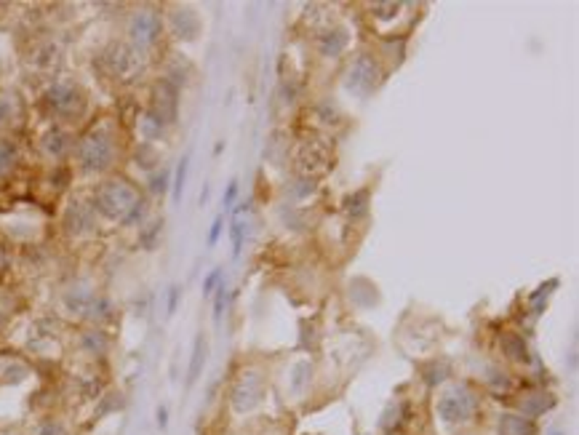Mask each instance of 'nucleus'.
<instances>
[{
  "mask_svg": "<svg viewBox=\"0 0 579 435\" xmlns=\"http://www.w3.org/2000/svg\"><path fill=\"white\" fill-rule=\"evenodd\" d=\"M75 160L83 174H107L118 160V142L109 126H94L75 142Z\"/></svg>",
  "mask_w": 579,
  "mask_h": 435,
  "instance_id": "obj_1",
  "label": "nucleus"
},
{
  "mask_svg": "<svg viewBox=\"0 0 579 435\" xmlns=\"http://www.w3.org/2000/svg\"><path fill=\"white\" fill-rule=\"evenodd\" d=\"M139 201H142V195L131 181L123 179V177H112V179H105L94 190L91 208L99 217L109 219V222H123Z\"/></svg>",
  "mask_w": 579,
  "mask_h": 435,
  "instance_id": "obj_2",
  "label": "nucleus"
},
{
  "mask_svg": "<svg viewBox=\"0 0 579 435\" xmlns=\"http://www.w3.org/2000/svg\"><path fill=\"white\" fill-rule=\"evenodd\" d=\"M481 398L470 385H454L435 403V414L443 424H465L478 414Z\"/></svg>",
  "mask_w": 579,
  "mask_h": 435,
  "instance_id": "obj_3",
  "label": "nucleus"
},
{
  "mask_svg": "<svg viewBox=\"0 0 579 435\" xmlns=\"http://www.w3.org/2000/svg\"><path fill=\"white\" fill-rule=\"evenodd\" d=\"M43 105L59 121H78L85 112V94L75 81H56L46 88Z\"/></svg>",
  "mask_w": 579,
  "mask_h": 435,
  "instance_id": "obj_4",
  "label": "nucleus"
},
{
  "mask_svg": "<svg viewBox=\"0 0 579 435\" xmlns=\"http://www.w3.org/2000/svg\"><path fill=\"white\" fill-rule=\"evenodd\" d=\"M99 64L115 81H133L136 75L142 73V67H145L142 54L131 49L129 43H121V40H112L107 49L99 54Z\"/></svg>",
  "mask_w": 579,
  "mask_h": 435,
  "instance_id": "obj_5",
  "label": "nucleus"
},
{
  "mask_svg": "<svg viewBox=\"0 0 579 435\" xmlns=\"http://www.w3.org/2000/svg\"><path fill=\"white\" fill-rule=\"evenodd\" d=\"M126 35H129V46L136 49L139 54H145L155 46L160 35H163V16L155 8H136L129 16L126 25Z\"/></svg>",
  "mask_w": 579,
  "mask_h": 435,
  "instance_id": "obj_6",
  "label": "nucleus"
},
{
  "mask_svg": "<svg viewBox=\"0 0 579 435\" xmlns=\"http://www.w3.org/2000/svg\"><path fill=\"white\" fill-rule=\"evenodd\" d=\"M382 83V64L371 54H358L345 73V88L352 97H369Z\"/></svg>",
  "mask_w": 579,
  "mask_h": 435,
  "instance_id": "obj_7",
  "label": "nucleus"
},
{
  "mask_svg": "<svg viewBox=\"0 0 579 435\" xmlns=\"http://www.w3.org/2000/svg\"><path fill=\"white\" fill-rule=\"evenodd\" d=\"M265 393V376L259 374V371H253V369H249V371H243L235 379V385L229 390V406H232L235 414H251L256 406H262Z\"/></svg>",
  "mask_w": 579,
  "mask_h": 435,
  "instance_id": "obj_8",
  "label": "nucleus"
},
{
  "mask_svg": "<svg viewBox=\"0 0 579 435\" xmlns=\"http://www.w3.org/2000/svg\"><path fill=\"white\" fill-rule=\"evenodd\" d=\"M64 232L73 235V238H85V235H94L97 232V211L91 208V203L83 201H73V203L64 208Z\"/></svg>",
  "mask_w": 579,
  "mask_h": 435,
  "instance_id": "obj_9",
  "label": "nucleus"
},
{
  "mask_svg": "<svg viewBox=\"0 0 579 435\" xmlns=\"http://www.w3.org/2000/svg\"><path fill=\"white\" fill-rule=\"evenodd\" d=\"M177 97H179V88L174 83H169L166 78H160L155 83V88H153V105H150V109H153L166 126H171V123L177 121V105H179Z\"/></svg>",
  "mask_w": 579,
  "mask_h": 435,
  "instance_id": "obj_10",
  "label": "nucleus"
},
{
  "mask_svg": "<svg viewBox=\"0 0 579 435\" xmlns=\"http://www.w3.org/2000/svg\"><path fill=\"white\" fill-rule=\"evenodd\" d=\"M169 27L171 35L177 37V40H195V37L201 35V30H203V22H201L198 11L187 8V6H177L169 13Z\"/></svg>",
  "mask_w": 579,
  "mask_h": 435,
  "instance_id": "obj_11",
  "label": "nucleus"
},
{
  "mask_svg": "<svg viewBox=\"0 0 579 435\" xmlns=\"http://www.w3.org/2000/svg\"><path fill=\"white\" fill-rule=\"evenodd\" d=\"M97 291L91 289V286H85V283H75V286H70V289L61 294V307L67 310L70 315H75V318H88V313H91V307H94V302H97Z\"/></svg>",
  "mask_w": 579,
  "mask_h": 435,
  "instance_id": "obj_12",
  "label": "nucleus"
},
{
  "mask_svg": "<svg viewBox=\"0 0 579 435\" xmlns=\"http://www.w3.org/2000/svg\"><path fill=\"white\" fill-rule=\"evenodd\" d=\"M328 163V153L326 147H318L315 142H304L297 153V171L302 174L304 179H313L315 174L326 171Z\"/></svg>",
  "mask_w": 579,
  "mask_h": 435,
  "instance_id": "obj_13",
  "label": "nucleus"
},
{
  "mask_svg": "<svg viewBox=\"0 0 579 435\" xmlns=\"http://www.w3.org/2000/svg\"><path fill=\"white\" fill-rule=\"evenodd\" d=\"M40 150L51 160H64L75 150V142L70 131H64L61 126H51L49 131H43V136H40Z\"/></svg>",
  "mask_w": 579,
  "mask_h": 435,
  "instance_id": "obj_14",
  "label": "nucleus"
},
{
  "mask_svg": "<svg viewBox=\"0 0 579 435\" xmlns=\"http://www.w3.org/2000/svg\"><path fill=\"white\" fill-rule=\"evenodd\" d=\"M555 406V398L553 393H544V390H529L526 395H520V403H518V414L529 417V419H537L542 417L544 411H550Z\"/></svg>",
  "mask_w": 579,
  "mask_h": 435,
  "instance_id": "obj_15",
  "label": "nucleus"
},
{
  "mask_svg": "<svg viewBox=\"0 0 579 435\" xmlns=\"http://www.w3.org/2000/svg\"><path fill=\"white\" fill-rule=\"evenodd\" d=\"M499 435H537V422L518 411L499 414Z\"/></svg>",
  "mask_w": 579,
  "mask_h": 435,
  "instance_id": "obj_16",
  "label": "nucleus"
},
{
  "mask_svg": "<svg viewBox=\"0 0 579 435\" xmlns=\"http://www.w3.org/2000/svg\"><path fill=\"white\" fill-rule=\"evenodd\" d=\"M345 49H347V30H345V27H331L323 35H318V51H321V56L337 59Z\"/></svg>",
  "mask_w": 579,
  "mask_h": 435,
  "instance_id": "obj_17",
  "label": "nucleus"
},
{
  "mask_svg": "<svg viewBox=\"0 0 579 435\" xmlns=\"http://www.w3.org/2000/svg\"><path fill=\"white\" fill-rule=\"evenodd\" d=\"M409 419V403L406 400H390L379 417V430L382 433H395Z\"/></svg>",
  "mask_w": 579,
  "mask_h": 435,
  "instance_id": "obj_18",
  "label": "nucleus"
},
{
  "mask_svg": "<svg viewBox=\"0 0 579 435\" xmlns=\"http://www.w3.org/2000/svg\"><path fill=\"white\" fill-rule=\"evenodd\" d=\"M136 129H139V136H142V142L145 145H155L157 139H163V133H166V123L157 118L153 109L147 107L145 112H139V118H136Z\"/></svg>",
  "mask_w": 579,
  "mask_h": 435,
  "instance_id": "obj_19",
  "label": "nucleus"
},
{
  "mask_svg": "<svg viewBox=\"0 0 579 435\" xmlns=\"http://www.w3.org/2000/svg\"><path fill=\"white\" fill-rule=\"evenodd\" d=\"M499 345H502V352H505L507 361H513V363H531V350H529V345H526V339L520 337V334H513V331H507V334H502Z\"/></svg>",
  "mask_w": 579,
  "mask_h": 435,
  "instance_id": "obj_20",
  "label": "nucleus"
},
{
  "mask_svg": "<svg viewBox=\"0 0 579 435\" xmlns=\"http://www.w3.org/2000/svg\"><path fill=\"white\" fill-rule=\"evenodd\" d=\"M80 350H83L85 355H91V358L107 355L109 352L107 331H102V328H88V331H83V334H80Z\"/></svg>",
  "mask_w": 579,
  "mask_h": 435,
  "instance_id": "obj_21",
  "label": "nucleus"
},
{
  "mask_svg": "<svg viewBox=\"0 0 579 435\" xmlns=\"http://www.w3.org/2000/svg\"><path fill=\"white\" fill-rule=\"evenodd\" d=\"M369 205H371V193H369V187H361V190H355V193H350L345 198V214H347L352 222H358V219H363L369 214Z\"/></svg>",
  "mask_w": 579,
  "mask_h": 435,
  "instance_id": "obj_22",
  "label": "nucleus"
},
{
  "mask_svg": "<svg viewBox=\"0 0 579 435\" xmlns=\"http://www.w3.org/2000/svg\"><path fill=\"white\" fill-rule=\"evenodd\" d=\"M205 352H208V342H205L203 334H198L193 342V358H190V369H187V385L198 382V376L203 371L205 366Z\"/></svg>",
  "mask_w": 579,
  "mask_h": 435,
  "instance_id": "obj_23",
  "label": "nucleus"
},
{
  "mask_svg": "<svg viewBox=\"0 0 579 435\" xmlns=\"http://www.w3.org/2000/svg\"><path fill=\"white\" fill-rule=\"evenodd\" d=\"M448 376H451V363L443 361V358H441V361H430L427 366H422L424 385H430V387L443 385Z\"/></svg>",
  "mask_w": 579,
  "mask_h": 435,
  "instance_id": "obj_24",
  "label": "nucleus"
},
{
  "mask_svg": "<svg viewBox=\"0 0 579 435\" xmlns=\"http://www.w3.org/2000/svg\"><path fill=\"white\" fill-rule=\"evenodd\" d=\"M16 163H19V153H16L13 142H8V139L0 136V179L11 177L13 169H16Z\"/></svg>",
  "mask_w": 579,
  "mask_h": 435,
  "instance_id": "obj_25",
  "label": "nucleus"
},
{
  "mask_svg": "<svg viewBox=\"0 0 579 435\" xmlns=\"http://www.w3.org/2000/svg\"><path fill=\"white\" fill-rule=\"evenodd\" d=\"M310 379H313V363H294V369H291V393H304V387L310 385Z\"/></svg>",
  "mask_w": 579,
  "mask_h": 435,
  "instance_id": "obj_26",
  "label": "nucleus"
},
{
  "mask_svg": "<svg viewBox=\"0 0 579 435\" xmlns=\"http://www.w3.org/2000/svg\"><path fill=\"white\" fill-rule=\"evenodd\" d=\"M558 289V278H550L547 283H542L539 289L534 291V294H529V304L531 310H534V315H539L544 310V304H547V299H550V294Z\"/></svg>",
  "mask_w": 579,
  "mask_h": 435,
  "instance_id": "obj_27",
  "label": "nucleus"
},
{
  "mask_svg": "<svg viewBox=\"0 0 579 435\" xmlns=\"http://www.w3.org/2000/svg\"><path fill=\"white\" fill-rule=\"evenodd\" d=\"M160 232H163V219H155V222L145 225V227L139 230V246H142L145 251H153V249L157 246Z\"/></svg>",
  "mask_w": 579,
  "mask_h": 435,
  "instance_id": "obj_28",
  "label": "nucleus"
},
{
  "mask_svg": "<svg viewBox=\"0 0 579 435\" xmlns=\"http://www.w3.org/2000/svg\"><path fill=\"white\" fill-rule=\"evenodd\" d=\"M133 160H136V166H142V169L147 171H155L157 163H160V157H157L155 153V145H145V142H139L136 153H133Z\"/></svg>",
  "mask_w": 579,
  "mask_h": 435,
  "instance_id": "obj_29",
  "label": "nucleus"
},
{
  "mask_svg": "<svg viewBox=\"0 0 579 435\" xmlns=\"http://www.w3.org/2000/svg\"><path fill=\"white\" fill-rule=\"evenodd\" d=\"M171 187V177H169V169H163V166H157L155 171H150V177H147V190L153 195H163L166 190Z\"/></svg>",
  "mask_w": 579,
  "mask_h": 435,
  "instance_id": "obj_30",
  "label": "nucleus"
},
{
  "mask_svg": "<svg viewBox=\"0 0 579 435\" xmlns=\"http://www.w3.org/2000/svg\"><path fill=\"white\" fill-rule=\"evenodd\" d=\"M403 11V6L400 3H374L371 6V19H376V22H393V19H398Z\"/></svg>",
  "mask_w": 579,
  "mask_h": 435,
  "instance_id": "obj_31",
  "label": "nucleus"
},
{
  "mask_svg": "<svg viewBox=\"0 0 579 435\" xmlns=\"http://www.w3.org/2000/svg\"><path fill=\"white\" fill-rule=\"evenodd\" d=\"M187 169H190V155H184L179 163H177V174H174V181H171V190H174V201H177V203L181 201V193H184Z\"/></svg>",
  "mask_w": 579,
  "mask_h": 435,
  "instance_id": "obj_32",
  "label": "nucleus"
},
{
  "mask_svg": "<svg viewBox=\"0 0 579 435\" xmlns=\"http://www.w3.org/2000/svg\"><path fill=\"white\" fill-rule=\"evenodd\" d=\"M123 409V395L121 393H107L99 398V409H97V417H105V414H112V411Z\"/></svg>",
  "mask_w": 579,
  "mask_h": 435,
  "instance_id": "obj_33",
  "label": "nucleus"
},
{
  "mask_svg": "<svg viewBox=\"0 0 579 435\" xmlns=\"http://www.w3.org/2000/svg\"><path fill=\"white\" fill-rule=\"evenodd\" d=\"M229 238H232V256H241L243 241H246V225H243V219H235V222L229 225Z\"/></svg>",
  "mask_w": 579,
  "mask_h": 435,
  "instance_id": "obj_34",
  "label": "nucleus"
},
{
  "mask_svg": "<svg viewBox=\"0 0 579 435\" xmlns=\"http://www.w3.org/2000/svg\"><path fill=\"white\" fill-rule=\"evenodd\" d=\"M318 187H315V181L313 179H297V181H291L289 187H286V195H291V198H307V195H313Z\"/></svg>",
  "mask_w": 579,
  "mask_h": 435,
  "instance_id": "obj_35",
  "label": "nucleus"
},
{
  "mask_svg": "<svg viewBox=\"0 0 579 435\" xmlns=\"http://www.w3.org/2000/svg\"><path fill=\"white\" fill-rule=\"evenodd\" d=\"M145 217H147V203H145V198H142V201H139V203L129 211V217L123 219L121 225L123 227H136V225H142V222H145Z\"/></svg>",
  "mask_w": 579,
  "mask_h": 435,
  "instance_id": "obj_36",
  "label": "nucleus"
},
{
  "mask_svg": "<svg viewBox=\"0 0 579 435\" xmlns=\"http://www.w3.org/2000/svg\"><path fill=\"white\" fill-rule=\"evenodd\" d=\"M27 376V366L25 363H8L6 369H3V382H11V385H16V382H22Z\"/></svg>",
  "mask_w": 579,
  "mask_h": 435,
  "instance_id": "obj_37",
  "label": "nucleus"
},
{
  "mask_svg": "<svg viewBox=\"0 0 579 435\" xmlns=\"http://www.w3.org/2000/svg\"><path fill=\"white\" fill-rule=\"evenodd\" d=\"M37 435H70L67 424L59 419H46V422L37 427Z\"/></svg>",
  "mask_w": 579,
  "mask_h": 435,
  "instance_id": "obj_38",
  "label": "nucleus"
},
{
  "mask_svg": "<svg viewBox=\"0 0 579 435\" xmlns=\"http://www.w3.org/2000/svg\"><path fill=\"white\" fill-rule=\"evenodd\" d=\"M225 299H227V289L225 283L217 286V297H214V323H222V313H225Z\"/></svg>",
  "mask_w": 579,
  "mask_h": 435,
  "instance_id": "obj_39",
  "label": "nucleus"
},
{
  "mask_svg": "<svg viewBox=\"0 0 579 435\" xmlns=\"http://www.w3.org/2000/svg\"><path fill=\"white\" fill-rule=\"evenodd\" d=\"M219 283H222V273H219V270H211L203 280V297H211V294L217 291Z\"/></svg>",
  "mask_w": 579,
  "mask_h": 435,
  "instance_id": "obj_40",
  "label": "nucleus"
},
{
  "mask_svg": "<svg viewBox=\"0 0 579 435\" xmlns=\"http://www.w3.org/2000/svg\"><path fill=\"white\" fill-rule=\"evenodd\" d=\"M222 230H225V217H217L214 219V225H211V230H208V246H217Z\"/></svg>",
  "mask_w": 579,
  "mask_h": 435,
  "instance_id": "obj_41",
  "label": "nucleus"
},
{
  "mask_svg": "<svg viewBox=\"0 0 579 435\" xmlns=\"http://www.w3.org/2000/svg\"><path fill=\"white\" fill-rule=\"evenodd\" d=\"M179 294H181L179 286H171V289H169V304H166V313H169V315L177 313V304H179Z\"/></svg>",
  "mask_w": 579,
  "mask_h": 435,
  "instance_id": "obj_42",
  "label": "nucleus"
},
{
  "mask_svg": "<svg viewBox=\"0 0 579 435\" xmlns=\"http://www.w3.org/2000/svg\"><path fill=\"white\" fill-rule=\"evenodd\" d=\"M235 195H238V181L232 179L227 184V193H225V201H222V205H225V211H229L232 208V201H235Z\"/></svg>",
  "mask_w": 579,
  "mask_h": 435,
  "instance_id": "obj_43",
  "label": "nucleus"
},
{
  "mask_svg": "<svg viewBox=\"0 0 579 435\" xmlns=\"http://www.w3.org/2000/svg\"><path fill=\"white\" fill-rule=\"evenodd\" d=\"M157 424H160V427H166V424H169V409H166V406H160V409H157Z\"/></svg>",
  "mask_w": 579,
  "mask_h": 435,
  "instance_id": "obj_44",
  "label": "nucleus"
},
{
  "mask_svg": "<svg viewBox=\"0 0 579 435\" xmlns=\"http://www.w3.org/2000/svg\"><path fill=\"white\" fill-rule=\"evenodd\" d=\"M550 435H563V433H550Z\"/></svg>",
  "mask_w": 579,
  "mask_h": 435,
  "instance_id": "obj_45",
  "label": "nucleus"
}]
</instances>
